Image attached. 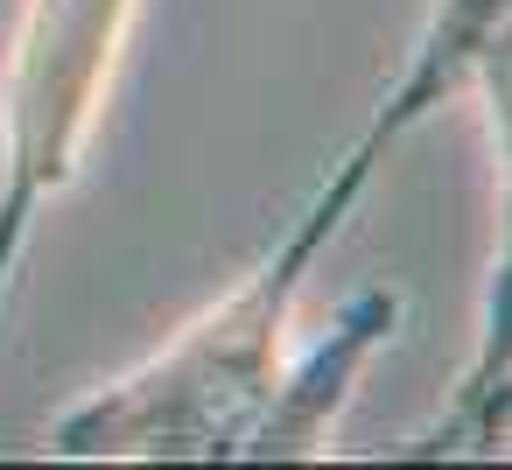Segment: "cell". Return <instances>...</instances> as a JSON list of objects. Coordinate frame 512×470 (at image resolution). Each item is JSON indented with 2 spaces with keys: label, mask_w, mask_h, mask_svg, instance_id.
Returning a JSON list of instances; mask_svg holds the SVG:
<instances>
[{
  "label": "cell",
  "mask_w": 512,
  "mask_h": 470,
  "mask_svg": "<svg viewBox=\"0 0 512 470\" xmlns=\"http://www.w3.org/2000/svg\"><path fill=\"white\" fill-rule=\"evenodd\" d=\"M134 0H36L15 85H8V190H0V281H8L36 204L71 176V155L85 141L99 78L113 71V43Z\"/></svg>",
  "instance_id": "obj_1"
},
{
  "label": "cell",
  "mask_w": 512,
  "mask_h": 470,
  "mask_svg": "<svg viewBox=\"0 0 512 470\" xmlns=\"http://www.w3.org/2000/svg\"><path fill=\"white\" fill-rule=\"evenodd\" d=\"M393 330H400V295H393V288H358V295L330 316V330L309 344V358H302L295 372H281V393H274L267 421L253 428V449H246V456H253V463L316 456L323 428H330L337 407L351 400V386H358V372L372 365V351L393 344Z\"/></svg>",
  "instance_id": "obj_2"
},
{
  "label": "cell",
  "mask_w": 512,
  "mask_h": 470,
  "mask_svg": "<svg viewBox=\"0 0 512 470\" xmlns=\"http://www.w3.org/2000/svg\"><path fill=\"white\" fill-rule=\"evenodd\" d=\"M498 449H505V267H498V295H491L477 365L463 372L449 414L428 435H414L400 456H498Z\"/></svg>",
  "instance_id": "obj_3"
}]
</instances>
